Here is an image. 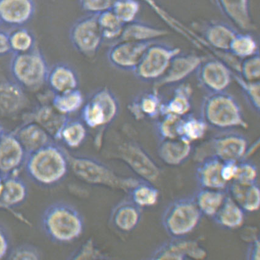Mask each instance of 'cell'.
<instances>
[{"mask_svg":"<svg viewBox=\"0 0 260 260\" xmlns=\"http://www.w3.org/2000/svg\"><path fill=\"white\" fill-rule=\"evenodd\" d=\"M181 118L174 115L164 114L156 119L155 131L160 141L178 139V125Z\"/></svg>","mask_w":260,"mask_h":260,"instance_id":"42","label":"cell"},{"mask_svg":"<svg viewBox=\"0 0 260 260\" xmlns=\"http://www.w3.org/2000/svg\"><path fill=\"white\" fill-rule=\"evenodd\" d=\"M27 154L14 133H6L0 141V173L4 177L18 175Z\"/></svg>","mask_w":260,"mask_h":260,"instance_id":"16","label":"cell"},{"mask_svg":"<svg viewBox=\"0 0 260 260\" xmlns=\"http://www.w3.org/2000/svg\"><path fill=\"white\" fill-rule=\"evenodd\" d=\"M240 76L247 82L259 81L260 56L259 53L243 59L239 67Z\"/></svg>","mask_w":260,"mask_h":260,"instance_id":"45","label":"cell"},{"mask_svg":"<svg viewBox=\"0 0 260 260\" xmlns=\"http://www.w3.org/2000/svg\"><path fill=\"white\" fill-rule=\"evenodd\" d=\"M50 68L47 59L37 47L28 52L13 54L10 70L15 81L23 88L37 89L47 82Z\"/></svg>","mask_w":260,"mask_h":260,"instance_id":"6","label":"cell"},{"mask_svg":"<svg viewBox=\"0 0 260 260\" xmlns=\"http://www.w3.org/2000/svg\"><path fill=\"white\" fill-rule=\"evenodd\" d=\"M36 11L35 0H0V23L22 27L34 19Z\"/></svg>","mask_w":260,"mask_h":260,"instance_id":"18","label":"cell"},{"mask_svg":"<svg viewBox=\"0 0 260 260\" xmlns=\"http://www.w3.org/2000/svg\"><path fill=\"white\" fill-rule=\"evenodd\" d=\"M256 39L248 32L239 31L230 44L228 52L233 57L243 59L259 53Z\"/></svg>","mask_w":260,"mask_h":260,"instance_id":"35","label":"cell"},{"mask_svg":"<svg viewBox=\"0 0 260 260\" xmlns=\"http://www.w3.org/2000/svg\"><path fill=\"white\" fill-rule=\"evenodd\" d=\"M260 244L259 239H255L249 245L247 253L249 260H259L260 258Z\"/></svg>","mask_w":260,"mask_h":260,"instance_id":"52","label":"cell"},{"mask_svg":"<svg viewBox=\"0 0 260 260\" xmlns=\"http://www.w3.org/2000/svg\"><path fill=\"white\" fill-rule=\"evenodd\" d=\"M202 217L193 197H184L167 206L162 214V224L170 237L184 238L199 225Z\"/></svg>","mask_w":260,"mask_h":260,"instance_id":"5","label":"cell"},{"mask_svg":"<svg viewBox=\"0 0 260 260\" xmlns=\"http://www.w3.org/2000/svg\"><path fill=\"white\" fill-rule=\"evenodd\" d=\"M5 134L4 128L2 127V125L0 124V141H1L2 137H4Z\"/></svg>","mask_w":260,"mask_h":260,"instance_id":"54","label":"cell"},{"mask_svg":"<svg viewBox=\"0 0 260 260\" xmlns=\"http://www.w3.org/2000/svg\"><path fill=\"white\" fill-rule=\"evenodd\" d=\"M4 177L2 176L1 173H0V194L2 193L3 186H4Z\"/></svg>","mask_w":260,"mask_h":260,"instance_id":"53","label":"cell"},{"mask_svg":"<svg viewBox=\"0 0 260 260\" xmlns=\"http://www.w3.org/2000/svg\"><path fill=\"white\" fill-rule=\"evenodd\" d=\"M244 211L231 197L227 196L219 210L213 217L218 225L227 230H234L243 225L245 219Z\"/></svg>","mask_w":260,"mask_h":260,"instance_id":"30","label":"cell"},{"mask_svg":"<svg viewBox=\"0 0 260 260\" xmlns=\"http://www.w3.org/2000/svg\"><path fill=\"white\" fill-rule=\"evenodd\" d=\"M11 53L9 32L0 29V57Z\"/></svg>","mask_w":260,"mask_h":260,"instance_id":"51","label":"cell"},{"mask_svg":"<svg viewBox=\"0 0 260 260\" xmlns=\"http://www.w3.org/2000/svg\"><path fill=\"white\" fill-rule=\"evenodd\" d=\"M142 217V208L129 199L122 200L112 208L109 220L116 230L122 233H129L137 228Z\"/></svg>","mask_w":260,"mask_h":260,"instance_id":"19","label":"cell"},{"mask_svg":"<svg viewBox=\"0 0 260 260\" xmlns=\"http://www.w3.org/2000/svg\"><path fill=\"white\" fill-rule=\"evenodd\" d=\"M208 146L211 153L207 156L216 157L223 162H239L245 159L249 142L242 134L227 131L213 137Z\"/></svg>","mask_w":260,"mask_h":260,"instance_id":"10","label":"cell"},{"mask_svg":"<svg viewBox=\"0 0 260 260\" xmlns=\"http://www.w3.org/2000/svg\"><path fill=\"white\" fill-rule=\"evenodd\" d=\"M84 98L79 89L60 94H54L52 106L62 114L69 115L79 110L83 105Z\"/></svg>","mask_w":260,"mask_h":260,"instance_id":"38","label":"cell"},{"mask_svg":"<svg viewBox=\"0 0 260 260\" xmlns=\"http://www.w3.org/2000/svg\"><path fill=\"white\" fill-rule=\"evenodd\" d=\"M182 52L180 48L155 41L143 54L133 73L140 81L157 82L166 73L173 58Z\"/></svg>","mask_w":260,"mask_h":260,"instance_id":"7","label":"cell"},{"mask_svg":"<svg viewBox=\"0 0 260 260\" xmlns=\"http://www.w3.org/2000/svg\"><path fill=\"white\" fill-rule=\"evenodd\" d=\"M115 0H79L82 10L86 14H99L111 10Z\"/></svg>","mask_w":260,"mask_h":260,"instance_id":"48","label":"cell"},{"mask_svg":"<svg viewBox=\"0 0 260 260\" xmlns=\"http://www.w3.org/2000/svg\"><path fill=\"white\" fill-rule=\"evenodd\" d=\"M227 196L225 190L200 188L193 197L203 216L213 218Z\"/></svg>","mask_w":260,"mask_h":260,"instance_id":"33","label":"cell"},{"mask_svg":"<svg viewBox=\"0 0 260 260\" xmlns=\"http://www.w3.org/2000/svg\"><path fill=\"white\" fill-rule=\"evenodd\" d=\"M162 104L159 92L153 89L137 95L128 104V110L136 120L157 119L161 115Z\"/></svg>","mask_w":260,"mask_h":260,"instance_id":"22","label":"cell"},{"mask_svg":"<svg viewBox=\"0 0 260 260\" xmlns=\"http://www.w3.org/2000/svg\"><path fill=\"white\" fill-rule=\"evenodd\" d=\"M11 53L19 54L29 52L35 49V36L31 30L22 26L15 28L13 31L9 32Z\"/></svg>","mask_w":260,"mask_h":260,"instance_id":"40","label":"cell"},{"mask_svg":"<svg viewBox=\"0 0 260 260\" xmlns=\"http://www.w3.org/2000/svg\"><path fill=\"white\" fill-rule=\"evenodd\" d=\"M128 192L131 201L141 208L154 206L159 198V190L150 182L143 179H140Z\"/></svg>","mask_w":260,"mask_h":260,"instance_id":"36","label":"cell"},{"mask_svg":"<svg viewBox=\"0 0 260 260\" xmlns=\"http://www.w3.org/2000/svg\"><path fill=\"white\" fill-rule=\"evenodd\" d=\"M7 258L12 260H39L42 258V254L37 247L25 244L11 249Z\"/></svg>","mask_w":260,"mask_h":260,"instance_id":"47","label":"cell"},{"mask_svg":"<svg viewBox=\"0 0 260 260\" xmlns=\"http://www.w3.org/2000/svg\"><path fill=\"white\" fill-rule=\"evenodd\" d=\"M156 248L148 259L152 260L186 259H202L207 255L206 250L195 241L174 239Z\"/></svg>","mask_w":260,"mask_h":260,"instance_id":"15","label":"cell"},{"mask_svg":"<svg viewBox=\"0 0 260 260\" xmlns=\"http://www.w3.org/2000/svg\"><path fill=\"white\" fill-rule=\"evenodd\" d=\"M98 17V14H86L72 25L69 32L72 46L85 57L96 55L104 42Z\"/></svg>","mask_w":260,"mask_h":260,"instance_id":"9","label":"cell"},{"mask_svg":"<svg viewBox=\"0 0 260 260\" xmlns=\"http://www.w3.org/2000/svg\"><path fill=\"white\" fill-rule=\"evenodd\" d=\"M227 193L243 209L245 213L258 211L260 205V190L257 183L243 184L232 181L228 184Z\"/></svg>","mask_w":260,"mask_h":260,"instance_id":"25","label":"cell"},{"mask_svg":"<svg viewBox=\"0 0 260 260\" xmlns=\"http://www.w3.org/2000/svg\"><path fill=\"white\" fill-rule=\"evenodd\" d=\"M35 116V122L43 127L53 140H59L62 127L70 119L68 115L59 113L53 106H42Z\"/></svg>","mask_w":260,"mask_h":260,"instance_id":"31","label":"cell"},{"mask_svg":"<svg viewBox=\"0 0 260 260\" xmlns=\"http://www.w3.org/2000/svg\"><path fill=\"white\" fill-rule=\"evenodd\" d=\"M47 82L54 94L79 89L80 84L76 71L63 62L56 64L50 69Z\"/></svg>","mask_w":260,"mask_h":260,"instance_id":"24","label":"cell"},{"mask_svg":"<svg viewBox=\"0 0 260 260\" xmlns=\"http://www.w3.org/2000/svg\"><path fill=\"white\" fill-rule=\"evenodd\" d=\"M233 73L220 59L206 58L196 73L200 85L209 93L226 91L231 85Z\"/></svg>","mask_w":260,"mask_h":260,"instance_id":"11","label":"cell"},{"mask_svg":"<svg viewBox=\"0 0 260 260\" xmlns=\"http://www.w3.org/2000/svg\"><path fill=\"white\" fill-rule=\"evenodd\" d=\"M192 96L193 89L189 83L177 85L172 97L166 103H163L161 115L171 114L183 117L189 114L192 107Z\"/></svg>","mask_w":260,"mask_h":260,"instance_id":"29","label":"cell"},{"mask_svg":"<svg viewBox=\"0 0 260 260\" xmlns=\"http://www.w3.org/2000/svg\"><path fill=\"white\" fill-rule=\"evenodd\" d=\"M82 107L81 120L90 128L106 126L115 120L119 112L118 99L107 88L95 91Z\"/></svg>","mask_w":260,"mask_h":260,"instance_id":"8","label":"cell"},{"mask_svg":"<svg viewBox=\"0 0 260 260\" xmlns=\"http://www.w3.org/2000/svg\"><path fill=\"white\" fill-rule=\"evenodd\" d=\"M205 58L195 53L181 52L175 56L168 70L159 80L154 83V89L159 91L166 86L177 85L194 73Z\"/></svg>","mask_w":260,"mask_h":260,"instance_id":"14","label":"cell"},{"mask_svg":"<svg viewBox=\"0 0 260 260\" xmlns=\"http://www.w3.org/2000/svg\"><path fill=\"white\" fill-rule=\"evenodd\" d=\"M233 79L236 80L243 91V94L249 106L254 111L259 113V81L247 82L242 79L240 75L233 73Z\"/></svg>","mask_w":260,"mask_h":260,"instance_id":"43","label":"cell"},{"mask_svg":"<svg viewBox=\"0 0 260 260\" xmlns=\"http://www.w3.org/2000/svg\"><path fill=\"white\" fill-rule=\"evenodd\" d=\"M42 230L55 244H68L76 241L84 232V217L70 203L58 202L45 209L41 217Z\"/></svg>","mask_w":260,"mask_h":260,"instance_id":"2","label":"cell"},{"mask_svg":"<svg viewBox=\"0 0 260 260\" xmlns=\"http://www.w3.org/2000/svg\"><path fill=\"white\" fill-rule=\"evenodd\" d=\"M208 127L201 116L198 117L189 113L181 117L179 121L178 138L192 143L205 136Z\"/></svg>","mask_w":260,"mask_h":260,"instance_id":"34","label":"cell"},{"mask_svg":"<svg viewBox=\"0 0 260 260\" xmlns=\"http://www.w3.org/2000/svg\"><path fill=\"white\" fill-rule=\"evenodd\" d=\"M258 172L255 164L244 160L237 162L233 181L243 184L256 183Z\"/></svg>","mask_w":260,"mask_h":260,"instance_id":"44","label":"cell"},{"mask_svg":"<svg viewBox=\"0 0 260 260\" xmlns=\"http://www.w3.org/2000/svg\"><path fill=\"white\" fill-rule=\"evenodd\" d=\"M200 116L208 126L218 130L249 127L240 104L226 91L209 93L203 101Z\"/></svg>","mask_w":260,"mask_h":260,"instance_id":"3","label":"cell"},{"mask_svg":"<svg viewBox=\"0 0 260 260\" xmlns=\"http://www.w3.org/2000/svg\"><path fill=\"white\" fill-rule=\"evenodd\" d=\"M155 41L116 42L107 51V59L118 70L133 73L146 49Z\"/></svg>","mask_w":260,"mask_h":260,"instance_id":"12","label":"cell"},{"mask_svg":"<svg viewBox=\"0 0 260 260\" xmlns=\"http://www.w3.org/2000/svg\"><path fill=\"white\" fill-rule=\"evenodd\" d=\"M27 184L18 175L4 177V186L0 194V204L10 208L18 207L27 200Z\"/></svg>","mask_w":260,"mask_h":260,"instance_id":"28","label":"cell"},{"mask_svg":"<svg viewBox=\"0 0 260 260\" xmlns=\"http://www.w3.org/2000/svg\"><path fill=\"white\" fill-rule=\"evenodd\" d=\"M108 255L104 254L95 246L94 241L89 239L79 249L75 250L69 257V259H107Z\"/></svg>","mask_w":260,"mask_h":260,"instance_id":"46","label":"cell"},{"mask_svg":"<svg viewBox=\"0 0 260 260\" xmlns=\"http://www.w3.org/2000/svg\"><path fill=\"white\" fill-rule=\"evenodd\" d=\"M88 135L87 127L80 119H69L62 127L59 140L72 149L80 147Z\"/></svg>","mask_w":260,"mask_h":260,"instance_id":"37","label":"cell"},{"mask_svg":"<svg viewBox=\"0 0 260 260\" xmlns=\"http://www.w3.org/2000/svg\"><path fill=\"white\" fill-rule=\"evenodd\" d=\"M140 8V0H115L111 10L125 25L137 20Z\"/></svg>","mask_w":260,"mask_h":260,"instance_id":"41","label":"cell"},{"mask_svg":"<svg viewBox=\"0 0 260 260\" xmlns=\"http://www.w3.org/2000/svg\"><path fill=\"white\" fill-rule=\"evenodd\" d=\"M22 88L16 82L0 83V112L11 114L21 109L25 101Z\"/></svg>","mask_w":260,"mask_h":260,"instance_id":"32","label":"cell"},{"mask_svg":"<svg viewBox=\"0 0 260 260\" xmlns=\"http://www.w3.org/2000/svg\"><path fill=\"white\" fill-rule=\"evenodd\" d=\"M169 35L170 32L166 29L157 27L137 19L133 22L125 24L120 37L115 43L122 41H158L159 39Z\"/></svg>","mask_w":260,"mask_h":260,"instance_id":"26","label":"cell"},{"mask_svg":"<svg viewBox=\"0 0 260 260\" xmlns=\"http://www.w3.org/2000/svg\"><path fill=\"white\" fill-rule=\"evenodd\" d=\"M201 32L206 43L212 47L227 53L233 38L239 31L230 23L213 20L203 24Z\"/></svg>","mask_w":260,"mask_h":260,"instance_id":"21","label":"cell"},{"mask_svg":"<svg viewBox=\"0 0 260 260\" xmlns=\"http://www.w3.org/2000/svg\"><path fill=\"white\" fill-rule=\"evenodd\" d=\"M223 161L214 156L202 158L197 166L196 178L200 188L225 190L229 183L222 176Z\"/></svg>","mask_w":260,"mask_h":260,"instance_id":"20","label":"cell"},{"mask_svg":"<svg viewBox=\"0 0 260 260\" xmlns=\"http://www.w3.org/2000/svg\"><path fill=\"white\" fill-rule=\"evenodd\" d=\"M14 134L27 155L54 142L50 134L35 121L23 125Z\"/></svg>","mask_w":260,"mask_h":260,"instance_id":"27","label":"cell"},{"mask_svg":"<svg viewBox=\"0 0 260 260\" xmlns=\"http://www.w3.org/2000/svg\"><path fill=\"white\" fill-rule=\"evenodd\" d=\"M211 2L237 29L243 32L255 30L250 0H211Z\"/></svg>","mask_w":260,"mask_h":260,"instance_id":"17","label":"cell"},{"mask_svg":"<svg viewBox=\"0 0 260 260\" xmlns=\"http://www.w3.org/2000/svg\"><path fill=\"white\" fill-rule=\"evenodd\" d=\"M26 175L37 186L52 188L67 178L70 170V156L54 142L27 155L25 163Z\"/></svg>","mask_w":260,"mask_h":260,"instance_id":"1","label":"cell"},{"mask_svg":"<svg viewBox=\"0 0 260 260\" xmlns=\"http://www.w3.org/2000/svg\"><path fill=\"white\" fill-rule=\"evenodd\" d=\"M70 167L75 175L80 180L95 186L129 190L140 179L123 178L93 158L85 156H70Z\"/></svg>","mask_w":260,"mask_h":260,"instance_id":"4","label":"cell"},{"mask_svg":"<svg viewBox=\"0 0 260 260\" xmlns=\"http://www.w3.org/2000/svg\"><path fill=\"white\" fill-rule=\"evenodd\" d=\"M10 235L4 226L0 225V259L8 256L11 249Z\"/></svg>","mask_w":260,"mask_h":260,"instance_id":"49","label":"cell"},{"mask_svg":"<svg viewBox=\"0 0 260 260\" xmlns=\"http://www.w3.org/2000/svg\"><path fill=\"white\" fill-rule=\"evenodd\" d=\"M118 153L119 158L143 180L152 183L159 177V167L144 149L136 143H124L119 148Z\"/></svg>","mask_w":260,"mask_h":260,"instance_id":"13","label":"cell"},{"mask_svg":"<svg viewBox=\"0 0 260 260\" xmlns=\"http://www.w3.org/2000/svg\"><path fill=\"white\" fill-rule=\"evenodd\" d=\"M193 150L192 143L181 139L161 140L157 154L161 160L170 167H178L186 162Z\"/></svg>","mask_w":260,"mask_h":260,"instance_id":"23","label":"cell"},{"mask_svg":"<svg viewBox=\"0 0 260 260\" xmlns=\"http://www.w3.org/2000/svg\"><path fill=\"white\" fill-rule=\"evenodd\" d=\"M98 19L104 41L114 43L120 37L125 25L111 10L99 14Z\"/></svg>","mask_w":260,"mask_h":260,"instance_id":"39","label":"cell"},{"mask_svg":"<svg viewBox=\"0 0 260 260\" xmlns=\"http://www.w3.org/2000/svg\"></svg>","mask_w":260,"mask_h":260,"instance_id":"55","label":"cell"},{"mask_svg":"<svg viewBox=\"0 0 260 260\" xmlns=\"http://www.w3.org/2000/svg\"><path fill=\"white\" fill-rule=\"evenodd\" d=\"M142 1L146 5H148L149 7L151 8V10H153L155 14L158 15V16L160 17L161 19H162L167 23L170 24V25H173L174 23V19L170 15L167 13L164 9L160 7V6L157 4L155 0H140Z\"/></svg>","mask_w":260,"mask_h":260,"instance_id":"50","label":"cell"}]
</instances>
